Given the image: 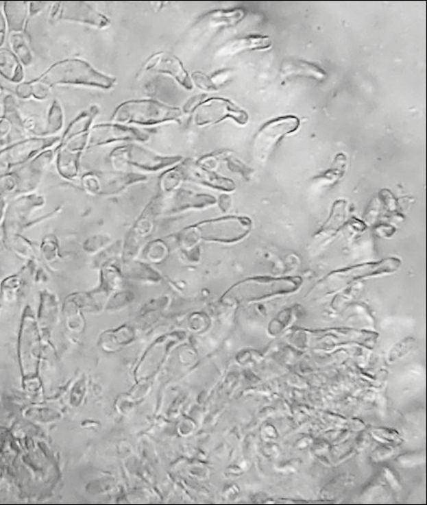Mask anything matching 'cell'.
<instances>
[{"label":"cell","instance_id":"obj_1","mask_svg":"<svg viewBox=\"0 0 427 505\" xmlns=\"http://www.w3.org/2000/svg\"><path fill=\"white\" fill-rule=\"evenodd\" d=\"M36 79L49 89L54 86L72 85L109 90L117 83L115 78L101 73L81 59L60 60Z\"/></svg>","mask_w":427,"mask_h":505},{"label":"cell","instance_id":"obj_2","mask_svg":"<svg viewBox=\"0 0 427 505\" xmlns=\"http://www.w3.org/2000/svg\"><path fill=\"white\" fill-rule=\"evenodd\" d=\"M402 262L398 258L390 257L376 262H369L331 271L315 284L316 295L326 296L337 293L358 280L380 276L398 271Z\"/></svg>","mask_w":427,"mask_h":505},{"label":"cell","instance_id":"obj_3","mask_svg":"<svg viewBox=\"0 0 427 505\" xmlns=\"http://www.w3.org/2000/svg\"><path fill=\"white\" fill-rule=\"evenodd\" d=\"M182 112L174 106L152 99L127 101L117 106L112 121L118 124L155 126L166 123H181Z\"/></svg>","mask_w":427,"mask_h":505},{"label":"cell","instance_id":"obj_4","mask_svg":"<svg viewBox=\"0 0 427 505\" xmlns=\"http://www.w3.org/2000/svg\"><path fill=\"white\" fill-rule=\"evenodd\" d=\"M303 286V279L299 276L276 277L257 276L241 281L230 288L226 299L236 302L261 301L277 296L295 293Z\"/></svg>","mask_w":427,"mask_h":505},{"label":"cell","instance_id":"obj_5","mask_svg":"<svg viewBox=\"0 0 427 505\" xmlns=\"http://www.w3.org/2000/svg\"><path fill=\"white\" fill-rule=\"evenodd\" d=\"M110 160L117 167L129 165L144 171L156 172L166 167L176 164L182 158L162 156L136 144H127L115 148L110 154Z\"/></svg>","mask_w":427,"mask_h":505},{"label":"cell","instance_id":"obj_6","mask_svg":"<svg viewBox=\"0 0 427 505\" xmlns=\"http://www.w3.org/2000/svg\"><path fill=\"white\" fill-rule=\"evenodd\" d=\"M232 119L239 125H246L249 115L230 99L223 97L207 98L197 109L194 123L197 127L215 126L224 120Z\"/></svg>","mask_w":427,"mask_h":505},{"label":"cell","instance_id":"obj_7","mask_svg":"<svg viewBox=\"0 0 427 505\" xmlns=\"http://www.w3.org/2000/svg\"><path fill=\"white\" fill-rule=\"evenodd\" d=\"M300 121L295 116L278 117L266 123L254 136V150L259 158H266L285 136L298 130Z\"/></svg>","mask_w":427,"mask_h":505},{"label":"cell","instance_id":"obj_8","mask_svg":"<svg viewBox=\"0 0 427 505\" xmlns=\"http://www.w3.org/2000/svg\"><path fill=\"white\" fill-rule=\"evenodd\" d=\"M253 227L251 220L244 217H231L206 222L197 227L202 237L227 243L242 241Z\"/></svg>","mask_w":427,"mask_h":505},{"label":"cell","instance_id":"obj_9","mask_svg":"<svg viewBox=\"0 0 427 505\" xmlns=\"http://www.w3.org/2000/svg\"><path fill=\"white\" fill-rule=\"evenodd\" d=\"M60 142L59 138H30L22 140L0 151V173L12 167L22 164L40 151Z\"/></svg>","mask_w":427,"mask_h":505},{"label":"cell","instance_id":"obj_10","mask_svg":"<svg viewBox=\"0 0 427 505\" xmlns=\"http://www.w3.org/2000/svg\"><path fill=\"white\" fill-rule=\"evenodd\" d=\"M148 138L149 135L136 127L122 124H99L90 128L86 148L106 146L122 140L145 142Z\"/></svg>","mask_w":427,"mask_h":505},{"label":"cell","instance_id":"obj_11","mask_svg":"<svg viewBox=\"0 0 427 505\" xmlns=\"http://www.w3.org/2000/svg\"><path fill=\"white\" fill-rule=\"evenodd\" d=\"M145 72L166 74L173 77L183 88L191 90L193 84L190 75L178 56L169 52H158L152 55L145 63Z\"/></svg>","mask_w":427,"mask_h":505},{"label":"cell","instance_id":"obj_12","mask_svg":"<svg viewBox=\"0 0 427 505\" xmlns=\"http://www.w3.org/2000/svg\"><path fill=\"white\" fill-rule=\"evenodd\" d=\"M177 167L182 180L193 182L227 192L234 191L236 188L235 184L230 178L221 177L197 162H193L190 159Z\"/></svg>","mask_w":427,"mask_h":505},{"label":"cell","instance_id":"obj_13","mask_svg":"<svg viewBox=\"0 0 427 505\" xmlns=\"http://www.w3.org/2000/svg\"><path fill=\"white\" fill-rule=\"evenodd\" d=\"M142 175L134 173H108L86 174L83 177L85 187L91 193H116L132 184L144 180Z\"/></svg>","mask_w":427,"mask_h":505},{"label":"cell","instance_id":"obj_14","mask_svg":"<svg viewBox=\"0 0 427 505\" xmlns=\"http://www.w3.org/2000/svg\"><path fill=\"white\" fill-rule=\"evenodd\" d=\"M58 19L93 26L98 29H104L110 25L108 17L83 2L61 3Z\"/></svg>","mask_w":427,"mask_h":505},{"label":"cell","instance_id":"obj_15","mask_svg":"<svg viewBox=\"0 0 427 505\" xmlns=\"http://www.w3.org/2000/svg\"><path fill=\"white\" fill-rule=\"evenodd\" d=\"M245 16V10L240 8L215 10L202 15L198 23H204L210 28H230L239 25Z\"/></svg>","mask_w":427,"mask_h":505},{"label":"cell","instance_id":"obj_16","mask_svg":"<svg viewBox=\"0 0 427 505\" xmlns=\"http://www.w3.org/2000/svg\"><path fill=\"white\" fill-rule=\"evenodd\" d=\"M272 47L269 36H249L230 41L220 49V56H232L247 51H264Z\"/></svg>","mask_w":427,"mask_h":505},{"label":"cell","instance_id":"obj_17","mask_svg":"<svg viewBox=\"0 0 427 505\" xmlns=\"http://www.w3.org/2000/svg\"><path fill=\"white\" fill-rule=\"evenodd\" d=\"M58 150L57 168L61 175L68 180H72L77 175L79 161L83 151L75 149L67 144L60 145Z\"/></svg>","mask_w":427,"mask_h":505},{"label":"cell","instance_id":"obj_18","mask_svg":"<svg viewBox=\"0 0 427 505\" xmlns=\"http://www.w3.org/2000/svg\"><path fill=\"white\" fill-rule=\"evenodd\" d=\"M27 2H5L3 5L7 28L10 33L23 32L27 23L29 5Z\"/></svg>","mask_w":427,"mask_h":505},{"label":"cell","instance_id":"obj_19","mask_svg":"<svg viewBox=\"0 0 427 505\" xmlns=\"http://www.w3.org/2000/svg\"><path fill=\"white\" fill-rule=\"evenodd\" d=\"M98 112L99 109L97 106H93L87 110V111L80 114L72 121L70 126L66 129V131L64 132L62 138L60 140V144H64L68 142L69 140L76 138V136L89 134L91 124H93L95 117L97 116Z\"/></svg>","mask_w":427,"mask_h":505},{"label":"cell","instance_id":"obj_20","mask_svg":"<svg viewBox=\"0 0 427 505\" xmlns=\"http://www.w3.org/2000/svg\"><path fill=\"white\" fill-rule=\"evenodd\" d=\"M0 75L13 83H21L24 79V71L20 60L8 49L0 51Z\"/></svg>","mask_w":427,"mask_h":505},{"label":"cell","instance_id":"obj_21","mask_svg":"<svg viewBox=\"0 0 427 505\" xmlns=\"http://www.w3.org/2000/svg\"><path fill=\"white\" fill-rule=\"evenodd\" d=\"M281 72L286 75H304V77H312L319 81H322L327 75L326 71L321 68L316 64L303 62V60L284 63Z\"/></svg>","mask_w":427,"mask_h":505},{"label":"cell","instance_id":"obj_22","mask_svg":"<svg viewBox=\"0 0 427 505\" xmlns=\"http://www.w3.org/2000/svg\"><path fill=\"white\" fill-rule=\"evenodd\" d=\"M202 159L215 162H223L226 163L228 169L232 171V172L241 173L244 177H247V175L249 176V174L252 173V170L249 167L244 164L231 151L223 150L215 151V153L204 156Z\"/></svg>","mask_w":427,"mask_h":505},{"label":"cell","instance_id":"obj_23","mask_svg":"<svg viewBox=\"0 0 427 505\" xmlns=\"http://www.w3.org/2000/svg\"><path fill=\"white\" fill-rule=\"evenodd\" d=\"M9 43L12 52L24 66H29L33 62V55L28 40L24 33H10Z\"/></svg>","mask_w":427,"mask_h":505},{"label":"cell","instance_id":"obj_24","mask_svg":"<svg viewBox=\"0 0 427 505\" xmlns=\"http://www.w3.org/2000/svg\"><path fill=\"white\" fill-rule=\"evenodd\" d=\"M346 206L347 203L345 200H339L334 203L332 214L320 233L333 234L343 225L346 218Z\"/></svg>","mask_w":427,"mask_h":505},{"label":"cell","instance_id":"obj_25","mask_svg":"<svg viewBox=\"0 0 427 505\" xmlns=\"http://www.w3.org/2000/svg\"><path fill=\"white\" fill-rule=\"evenodd\" d=\"M63 110L58 101H53L49 111L47 124L45 126L43 134L51 135L56 134L63 127Z\"/></svg>","mask_w":427,"mask_h":505},{"label":"cell","instance_id":"obj_26","mask_svg":"<svg viewBox=\"0 0 427 505\" xmlns=\"http://www.w3.org/2000/svg\"><path fill=\"white\" fill-rule=\"evenodd\" d=\"M347 165V158L345 154L339 153L335 158L332 168L326 173L318 177L319 180H325L335 183L344 175Z\"/></svg>","mask_w":427,"mask_h":505},{"label":"cell","instance_id":"obj_27","mask_svg":"<svg viewBox=\"0 0 427 505\" xmlns=\"http://www.w3.org/2000/svg\"><path fill=\"white\" fill-rule=\"evenodd\" d=\"M3 116L9 120L15 128H24V121L21 120L20 113H19L16 102L12 96H7L3 101Z\"/></svg>","mask_w":427,"mask_h":505},{"label":"cell","instance_id":"obj_28","mask_svg":"<svg viewBox=\"0 0 427 505\" xmlns=\"http://www.w3.org/2000/svg\"><path fill=\"white\" fill-rule=\"evenodd\" d=\"M190 78L193 86L195 85L204 92L212 93L219 90V87L213 83L211 77L204 72L193 71L192 75H190Z\"/></svg>","mask_w":427,"mask_h":505},{"label":"cell","instance_id":"obj_29","mask_svg":"<svg viewBox=\"0 0 427 505\" xmlns=\"http://www.w3.org/2000/svg\"><path fill=\"white\" fill-rule=\"evenodd\" d=\"M414 344L415 340L413 338H406V339L400 341L392 348L390 355H389V362H393L395 360L403 358L413 349Z\"/></svg>","mask_w":427,"mask_h":505},{"label":"cell","instance_id":"obj_30","mask_svg":"<svg viewBox=\"0 0 427 505\" xmlns=\"http://www.w3.org/2000/svg\"><path fill=\"white\" fill-rule=\"evenodd\" d=\"M206 99H207V95L205 94L197 95V96L191 97L183 106V112L185 114L195 112Z\"/></svg>","mask_w":427,"mask_h":505},{"label":"cell","instance_id":"obj_31","mask_svg":"<svg viewBox=\"0 0 427 505\" xmlns=\"http://www.w3.org/2000/svg\"><path fill=\"white\" fill-rule=\"evenodd\" d=\"M32 85V97L37 99V100H45L49 96V90L47 86L42 84L41 82L34 79L30 82Z\"/></svg>","mask_w":427,"mask_h":505},{"label":"cell","instance_id":"obj_32","mask_svg":"<svg viewBox=\"0 0 427 505\" xmlns=\"http://www.w3.org/2000/svg\"><path fill=\"white\" fill-rule=\"evenodd\" d=\"M231 75V70L223 69L215 72L210 77L213 83L219 87V86L223 85L224 83H226L227 81H228V79H230Z\"/></svg>","mask_w":427,"mask_h":505},{"label":"cell","instance_id":"obj_33","mask_svg":"<svg viewBox=\"0 0 427 505\" xmlns=\"http://www.w3.org/2000/svg\"><path fill=\"white\" fill-rule=\"evenodd\" d=\"M13 124L5 116L0 117V144L5 140L12 131Z\"/></svg>","mask_w":427,"mask_h":505},{"label":"cell","instance_id":"obj_34","mask_svg":"<svg viewBox=\"0 0 427 505\" xmlns=\"http://www.w3.org/2000/svg\"><path fill=\"white\" fill-rule=\"evenodd\" d=\"M15 93L17 96L22 99H29L32 97V83H21L15 89Z\"/></svg>","mask_w":427,"mask_h":505},{"label":"cell","instance_id":"obj_35","mask_svg":"<svg viewBox=\"0 0 427 505\" xmlns=\"http://www.w3.org/2000/svg\"><path fill=\"white\" fill-rule=\"evenodd\" d=\"M29 17H33L43 10L47 3L45 2H32L29 3Z\"/></svg>","mask_w":427,"mask_h":505},{"label":"cell","instance_id":"obj_36","mask_svg":"<svg viewBox=\"0 0 427 505\" xmlns=\"http://www.w3.org/2000/svg\"><path fill=\"white\" fill-rule=\"evenodd\" d=\"M7 30V23L5 15L0 12V47H2L5 40Z\"/></svg>","mask_w":427,"mask_h":505},{"label":"cell","instance_id":"obj_37","mask_svg":"<svg viewBox=\"0 0 427 505\" xmlns=\"http://www.w3.org/2000/svg\"><path fill=\"white\" fill-rule=\"evenodd\" d=\"M2 93H3L2 84H1V82H0V96H1Z\"/></svg>","mask_w":427,"mask_h":505}]
</instances>
